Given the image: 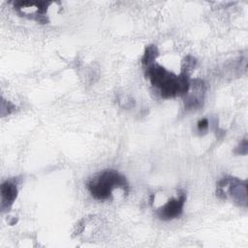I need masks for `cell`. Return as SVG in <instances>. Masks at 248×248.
Here are the masks:
<instances>
[{
	"label": "cell",
	"mask_w": 248,
	"mask_h": 248,
	"mask_svg": "<svg viewBox=\"0 0 248 248\" xmlns=\"http://www.w3.org/2000/svg\"><path fill=\"white\" fill-rule=\"evenodd\" d=\"M145 75L151 84L160 90L165 99L185 96L190 90V75L180 72L177 76L165 67L154 63L145 68Z\"/></svg>",
	"instance_id": "obj_1"
},
{
	"label": "cell",
	"mask_w": 248,
	"mask_h": 248,
	"mask_svg": "<svg viewBox=\"0 0 248 248\" xmlns=\"http://www.w3.org/2000/svg\"><path fill=\"white\" fill-rule=\"evenodd\" d=\"M91 196L99 201L109 200L115 189L128 192L129 183L126 177L115 170H105L94 175L87 183Z\"/></svg>",
	"instance_id": "obj_2"
},
{
	"label": "cell",
	"mask_w": 248,
	"mask_h": 248,
	"mask_svg": "<svg viewBox=\"0 0 248 248\" xmlns=\"http://www.w3.org/2000/svg\"><path fill=\"white\" fill-rule=\"evenodd\" d=\"M216 195L222 200L231 198L239 206L247 205V181L233 176H226L218 181Z\"/></svg>",
	"instance_id": "obj_3"
},
{
	"label": "cell",
	"mask_w": 248,
	"mask_h": 248,
	"mask_svg": "<svg viewBox=\"0 0 248 248\" xmlns=\"http://www.w3.org/2000/svg\"><path fill=\"white\" fill-rule=\"evenodd\" d=\"M51 2L47 1H16L14 8L18 15L35 19L39 23H46L48 20L46 16L48 6Z\"/></svg>",
	"instance_id": "obj_4"
},
{
	"label": "cell",
	"mask_w": 248,
	"mask_h": 248,
	"mask_svg": "<svg viewBox=\"0 0 248 248\" xmlns=\"http://www.w3.org/2000/svg\"><path fill=\"white\" fill-rule=\"evenodd\" d=\"M185 202L186 194L181 193L177 198L170 199L163 206L159 207L155 211V214L160 220L163 221H170L178 218L183 212Z\"/></svg>",
	"instance_id": "obj_5"
},
{
	"label": "cell",
	"mask_w": 248,
	"mask_h": 248,
	"mask_svg": "<svg viewBox=\"0 0 248 248\" xmlns=\"http://www.w3.org/2000/svg\"><path fill=\"white\" fill-rule=\"evenodd\" d=\"M192 92H188L184 97V105L187 109H198L202 107L205 85L202 79H192L190 82Z\"/></svg>",
	"instance_id": "obj_6"
},
{
	"label": "cell",
	"mask_w": 248,
	"mask_h": 248,
	"mask_svg": "<svg viewBox=\"0 0 248 248\" xmlns=\"http://www.w3.org/2000/svg\"><path fill=\"white\" fill-rule=\"evenodd\" d=\"M1 209L9 210L17 197V186L14 181L6 180L1 184Z\"/></svg>",
	"instance_id": "obj_7"
},
{
	"label": "cell",
	"mask_w": 248,
	"mask_h": 248,
	"mask_svg": "<svg viewBox=\"0 0 248 248\" xmlns=\"http://www.w3.org/2000/svg\"><path fill=\"white\" fill-rule=\"evenodd\" d=\"M159 56V50L158 47L155 45H149L146 46L144 49V53L141 58V65L143 68H147L155 63L156 58Z\"/></svg>",
	"instance_id": "obj_8"
},
{
	"label": "cell",
	"mask_w": 248,
	"mask_h": 248,
	"mask_svg": "<svg viewBox=\"0 0 248 248\" xmlns=\"http://www.w3.org/2000/svg\"><path fill=\"white\" fill-rule=\"evenodd\" d=\"M196 58L191 56V55H188L186 56L183 61H182V64H181V72L182 73H185L187 75H190L191 71L194 70V68L196 67Z\"/></svg>",
	"instance_id": "obj_9"
},
{
	"label": "cell",
	"mask_w": 248,
	"mask_h": 248,
	"mask_svg": "<svg viewBox=\"0 0 248 248\" xmlns=\"http://www.w3.org/2000/svg\"><path fill=\"white\" fill-rule=\"evenodd\" d=\"M236 154H240V155H246L247 154V140L244 139L240 144L234 149L233 151Z\"/></svg>",
	"instance_id": "obj_10"
},
{
	"label": "cell",
	"mask_w": 248,
	"mask_h": 248,
	"mask_svg": "<svg viewBox=\"0 0 248 248\" xmlns=\"http://www.w3.org/2000/svg\"><path fill=\"white\" fill-rule=\"evenodd\" d=\"M197 127H198L199 132H206L208 130V127H209L208 119L207 118H202V119L199 120L198 124H197Z\"/></svg>",
	"instance_id": "obj_11"
}]
</instances>
